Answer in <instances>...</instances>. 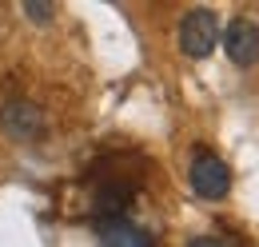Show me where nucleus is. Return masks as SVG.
<instances>
[{
  "label": "nucleus",
  "mask_w": 259,
  "mask_h": 247,
  "mask_svg": "<svg viewBox=\"0 0 259 247\" xmlns=\"http://www.w3.org/2000/svg\"><path fill=\"white\" fill-rule=\"evenodd\" d=\"M0 124H4V132L12 140H36L44 132V112L36 104H28V100H12V104H4Z\"/></svg>",
  "instance_id": "39448f33"
},
{
  "label": "nucleus",
  "mask_w": 259,
  "mask_h": 247,
  "mask_svg": "<svg viewBox=\"0 0 259 247\" xmlns=\"http://www.w3.org/2000/svg\"><path fill=\"white\" fill-rule=\"evenodd\" d=\"M224 48H227V60L239 64V68H251L259 60V24L247 20V16H235L224 32Z\"/></svg>",
  "instance_id": "20e7f679"
},
{
  "label": "nucleus",
  "mask_w": 259,
  "mask_h": 247,
  "mask_svg": "<svg viewBox=\"0 0 259 247\" xmlns=\"http://www.w3.org/2000/svg\"><path fill=\"white\" fill-rule=\"evenodd\" d=\"M132 199H136V187L128 180H108V184L96 187V199H92V216H96L100 227H116L124 223Z\"/></svg>",
  "instance_id": "7ed1b4c3"
},
{
  "label": "nucleus",
  "mask_w": 259,
  "mask_h": 247,
  "mask_svg": "<svg viewBox=\"0 0 259 247\" xmlns=\"http://www.w3.org/2000/svg\"><path fill=\"white\" fill-rule=\"evenodd\" d=\"M220 44V16L211 8H192L184 20H180V48L188 60H203L211 56Z\"/></svg>",
  "instance_id": "f257e3e1"
},
{
  "label": "nucleus",
  "mask_w": 259,
  "mask_h": 247,
  "mask_svg": "<svg viewBox=\"0 0 259 247\" xmlns=\"http://www.w3.org/2000/svg\"><path fill=\"white\" fill-rule=\"evenodd\" d=\"M188 184H192V191L199 199H224L227 191H231V168L215 152L195 148L192 168H188Z\"/></svg>",
  "instance_id": "f03ea898"
},
{
  "label": "nucleus",
  "mask_w": 259,
  "mask_h": 247,
  "mask_svg": "<svg viewBox=\"0 0 259 247\" xmlns=\"http://www.w3.org/2000/svg\"><path fill=\"white\" fill-rule=\"evenodd\" d=\"M188 247H235V243H227L224 235H195V239H188Z\"/></svg>",
  "instance_id": "0eeeda50"
},
{
  "label": "nucleus",
  "mask_w": 259,
  "mask_h": 247,
  "mask_svg": "<svg viewBox=\"0 0 259 247\" xmlns=\"http://www.w3.org/2000/svg\"><path fill=\"white\" fill-rule=\"evenodd\" d=\"M24 12H28L32 20H48V16H52V8H48V4H24Z\"/></svg>",
  "instance_id": "6e6552de"
},
{
  "label": "nucleus",
  "mask_w": 259,
  "mask_h": 247,
  "mask_svg": "<svg viewBox=\"0 0 259 247\" xmlns=\"http://www.w3.org/2000/svg\"><path fill=\"white\" fill-rule=\"evenodd\" d=\"M100 247H152V235L144 231V227H136V223H116V227H104V235H100Z\"/></svg>",
  "instance_id": "423d86ee"
}]
</instances>
